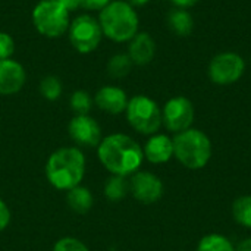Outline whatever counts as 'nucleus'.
<instances>
[{
    "label": "nucleus",
    "instance_id": "11",
    "mask_svg": "<svg viewBox=\"0 0 251 251\" xmlns=\"http://www.w3.org/2000/svg\"><path fill=\"white\" fill-rule=\"evenodd\" d=\"M72 141L81 147H99L101 143V128L97 121L88 115H76L68 125Z\"/></svg>",
    "mask_w": 251,
    "mask_h": 251
},
{
    "label": "nucleus",
    "instance_id": "8",
    "mask_svg": "<svg viewBox=\"0 0 251 251\" xmlns=\"http://www.w3.org/2000/svg\"><path fill=\"white\" fill-rule=\"evenodd\" d=\"M69 41L74 49L82 54L94 51L103 37L99 21L90 15H81L75 18L69 25Z\"/></svg>",
    "mask_w": 251,
    "mask_h": 251
},
{
    "label": "nucleus",
    "instance_id": "1",
    "mask_svg": "<svg viewBox=\"0 0 251 251\" xmlns=\"http://www.w3.org/2000/svg\"><path fill=\"white\" fill-rule=\"evenodd\" d=\"M97 156L112 175L121 176L138 172L144 160L140 144L125 134H112L103 138L97 147Z\"/></svg>",
    "mask_w": 251,
    "mask_h": 251
},
{
    "label": "nucleus",
    "instance_id": "28",
    "mask_svg": "<svg viewBox=\"0 0 251 251\" xmlns=\"http://www.w3.org/2000/svg\"><path fill=\"white\" fill-rule=\"evenodd\" d=\"M57 1H59L68 12L81 7V0H57Z\"/></svg>",
    "mask_w": 251,
    "mask_h": 251
},
{
    "label": "nucleus",
    "instance_id": "16",
    "mask_svg": "<svg viewBox=\"0 0 251 251\" xmlns=\"http://www.w3.org/2000/svg\"><path fill=\"white\" fill-rule=\"evenodd\" d=\"M168 25L178 37H188L194 29V18L187 9L175 7L168 15Z\"/></svg>",
    "mask_w": 251,
    "mask_h": 251
},
{
    "label": "nucleus",
    "instance_id": "3",
    "mask_svg": "<svg viewBox=\"0 0 251 251\" xmlns=\"http://www.w3.org/2000/svg\"><path fill=\"white\" fill-rule=\"evenodd\" d=\"M99 24L103 35L109 40L125 43L138 32L140 19L134 10V6L124 0H115L100 10Z\"/></svg>",
    "mask_w": 251,
    "mask_h": 251
},
{
    "label": "nucleus",
    "instance_id": "5",
    "mask_svg": "<svg viewBox=\"0 0 251 251\" xmlns=\"http://www.w3.org/2000/svg\"><path fill=\"white\" fill-rule=\"evenodd\" d=\"M32 24L41 35L57 38L69 29V12L57 0H43L32 10Z\"/></svg>",
    "mask_w": 251,
    "mask_h": 251
},
{
    "label": "nucleus",
    "instance_id": "17",
    "mask_svg": "<svg viewBox=\"0 0 251 251\" xmlns=\"http://www.w3.org/2000/svg\"><path fill=\"white\" fill-rule=\"evenodd\" d=\"M66 203H68L69 209H72L75 213L84 215L93 207L94 199H93L91 191L87 187L78 185L66 193Z\"/></svg>",
    "mask_w": 251,
    "mask_h": 251
},
{
    "label": "nucleus",
    "instance_id": "14",
    "mask_svg": "<svg viewBox=\"0 0 251 251\" xmlns=\"http://www.w3.org/2000/svg\"><path fill=\"white\" fill-rule=\"evenodd\" d=\"M144 157L154 165H162L171 160L174 156V143L172 138L165 134H153L147 140L143 149Z\"/></svg>",
    "mask_w": 251,
    "mask_h": 251
},
{
    "label": "nucleus",
    "instance_id": "27",
    "mask_svg": "<svg viewBox=\"0 0 251 251\" xmlns=\"http://www.w3.org/2000/svg\"><path fill=\"white\" fill-rule=\"evenodd\" d=\"M112 0H81V7L87 10H101Z\"/></svg>",
    "mask_w": 251,
    "mask_h": 251
},
{
    "label": "nucleus",
    "instance_id": "15",
    "mask_svg": "<svg viewBox=\"0 0 251 251\" xmlns=\"http://www.w3.org/2000/svg\"><path fill=\"white\" fill-rule=\"evenodd\" d=\"M156 54V41L149 32H137L129 40L128 56L134 65L143 66L153 60Z\"/></svg>",
    "mask_w": 251,
    "mask_h": 251
},
{
    "label": "nucleus",
    "instance_id": "20",
    "mask_svg": "<svg viewBox=\"0 0 251 251\" xmlns=\"http://www.w3.org/2000/svg\"><path fill=\"white\" fill-rule=\"evenodd\" d=\"M197 251H235L232 243L221 234H209L199 243Z\"/></svg>",
    "mask_w": 251,
    "mask_h": 251
},
{
    "label": "nucleus",
    "instance_id": "9",
    "mask_svg": "<svg viewBox=\"0 0 251 251\" xmlns=\"http://www.w3.org/2000/svg\"><path fill=\"white\" fill-rule=\"evenodd\" d=\"M194 122V106L190 99L176 96L169 99L162 109V124L168 131L179 134L191 128Z\"/></svg>",
    "mask_w": 251,
    "mask_h": 251
},
{
    "label": "nucleus",
    "instance_id": "25",
    "mask_svg": "<svg viewBox=\"0 0 251 251\" xmlns=\"http://www.w3.org/2000/svg\"><path fill=\"white\" fill-rule=\"evenodd\" d=\"M13 51H15L13 38L6 32H0V60L9 59L13 54Z\"/></svg>",
    "mask_w": 251,
    "mask_h": 251
},
{
    "label": "nucleus",
    "instance_id": "10",
    "mask_svg": "<svg viewBox=\"0 0 251 251\" xmlns=\"http://www.w3.org/2000/svg\"><path fill=\"white\" fill-rule=\"evenodd\" d=\"M129 191L135 200L143 204H153L163 196V184L159 176L151 172L138 171L129 181Z\"/></svg>",
    "mask_w": 251,
    "mask_h": 251
},
{
    "label": "nucleus",
    "instance_id": "30",
    "mask_svg": "<svg viewBox=\"0 0 251 251\" xmlns=\"http://www.w3.org/2000/svg\"><path fill=\"white\" fill-rule=\"evenodd\" d=\"M235 251H251V238H246L244 241H241Z\"/></svg>",
    "mask_w": 251,
    "mask_h": 251
},
{
    "label": "nucleus",
    "instance_id": "21",
    "mask_svg": "<svg viewBox=\"0 0 251 251\" xmlns=\"http://www.w3.org/2000/svg\"><path fill=\"white\" fill-rule=\"evenodd\" d=\"M132 65L134 63L128 54H125V53L115 54V56H112V59L107 63V74L112 78H124L131 72Z\"/></svg>",
    "mask_w": 251,
    "mask_h": 251
},
{
    "label": "nucleus",
    "instance_id": "13",
    "mask_svg": "<svg viewBox=\"0 0 251 251\" xmlns=\"http://www.w3.org/2000/svg\"><path fill=\"white\" fill-rule=\"evenodd\" d=\"M94 101L100 110L107 112L110 115H119V113L125 112V109L128 106L126 93L122 88L115 87V85L101 87L97 91Z\"/></svg>",
    "mask_w": 251,
    "mask_h": 251
},
{
    "label": "nucleus",
    "instance_id": "31",
    "mask_svg": "<svg viewBox=\"0 0 251 251\" xmlns=\"http://www.w3.org/2000/svg\"><path fill=\"white\" fill-rule=\"evenodd\" d=\"M150 0H128V3L131 4V6H144V4H147Z\"/></svg>",
    "mask_w": 251,
    "mask_h": 251
},
{
    "label": "nucleus",
    "instance_id": "2",
    "mask_svg": "<svg viewBox=\"0 0 251 251\" xmlns=\"http://www.w3.org/2000/svg\"><path fill=\"white\" fill-rule=\"evenodd\" d=\"M85 175V157L76 147H63L51 153L46 163L47 181L60 191L78 187Z\"/></svg>",
    "mask_w": 251,
    "mask_h": 251
},
{
    "label": "nucleus",
    "instance_id": "22",
    "mask_svg": "<svg viewBox=\"0 0 251 251\" xmlns=\"http://www.w3.org/2000/svg\"><path fill=\"white\" fill-rule=\"evenodd\" d=\"M40 93L46 100L54 101L62 94V82L56 76H46L40 82Z\"/></svg>",
    "mask_w": 251,
    "mask_h": 251
},
{
    "label": "nucleus",
    "instance_id": "26",
    "mask_svg": "<svg viewBox=\"0 0 251 251\" xmlns=\"http://www.w3.org/2000/svg\"><path fill=\"white\" fill-rule=\"evenodd\" d=\"M10 219H12L10 210H9L7 204L0 199V232H1V231H4V229L9 226Z\"/></svg>",
    "mask_w": 251,
    "mask_h": 251
},
{
    "label": "nucleus",
    "instance_id": "23",
    "mask_svg": "<svg viewBox=\"0 0 251 251\" xmlns=\"http://www.w3.org/2000/svg\"><path fill=\"white\" fill-rule=\"evenodd\" d=\"M71 107L76 115H88V112L91 110L93 106V99L91 96L84 91V90H78L71 96Z\"/></svg>",
    "mask_w": 251,
    "mask_h": 251
},
{
    "label": "nucleus",
    "instance_id": "6",
    "mask_svg": "<svg viewBox=\"0 0 251 251\" xmlns=\"http://www.w3.org/2000/svg\"><path fill=\"white\" fill-rule=\"evenodd\" d=\"M128 124L140 134L153 135L162 126V109L147 96H134L125 109Z\"/></svg>",
    "mask_w": 251,
    "mask_h": 251
},
{
    "label": "nucleus",
    "instance_id": "19",
    "mask_svg": "<svg viewBox=\"0 0 251 251\" xmlns=\"http://www.w3.org/2000/svg\"><path fill=\"white\" fill-rule=\"evenodd\" d=\"M232 216L238 225L251 228V196H241L234 201Z\"/></svg>",
    "mask_w": 251,
    "mask_h": 251
},
{
    "label": "nucleus",
    "instance_id": "4",
    "mask_svg": "<svg viewBox=\"0 0 251 251\" xmlns=\"http://www.w3.org/2000/svg\"><path fill=\"white\" fill-rule=\"evenodd\" d=\"M174 156L187 169H201L212 157V143L209 137L196 128H190L172 138Z\"/></svg>",
    "mask_w": 251,
    "mask_h": 251
},
{
    "label": "nucleus",
    "instance_id": "29",
    "mask_svg": "<svg viewBox=\"0 0 251 251\" xmlns=\"http://www.w3.org/2000/svg\"><path fill=\"white\" fill-rule=\"evenodd\" d=\"M175 7H179V9H190L193 6H196L200 0H171Z\"/></svg>",
    "mask_w": 251,
    "mask_h": 251
},
{
    "label": "nucleus",
    "instance_id": "24",
    "mask_svg": "<svg viewBox=\"0 0 251 251\" xmlns=\"http://www.w3.org/2000/svg\"><path fill=\"white\" fill-rule=\"evenodd\" d=\"M53 251H88L87 246L79 241L78 238H74V237H65V238H60L54 247Z\"/></svg>",
    "mask_w": 251,
    "mask_h": 251
},
{
    "label": "nucleus",
    "instance_id": "7",
    "mask_svg": "<svg viewBox=\"0 0 251 251\" xmlns=\"http://www.w3.org/2000/svg\"><path fill=\"white\" fill-rule=\"evenodd\" d=\"M246 72V62L235 51H222L213 56L209 63L207 75L216 85H231L241 79Z\"/></svg>",
    "mask_w": 251,
    "mask_h": 251
},
{
    "label": "nucleus",
    "instance_id": "18",
    "mask_svg": "<svg viewBox=\"0 0 251 251\" xmlns=\"http://www.w3.org/2000/svg\"><path fill=\"white\" fill-rule=\"evenodd\" d=\"M128 191H129V182L126 181V176L112 175L104 184V196L110 201L122 200L128 194Z\"/></svg>",
    "mask_w": 251,
    "mask_h": 251
},
{
    "label": "nucleus",
    "instance_id": "12",
    "mask_svg": "<svg viewBox=\"0 0 251 251\" xmlns=\"http://www.w3.org/2000/svg\"><path fill=\"white\" fill-rule=\"evenodd\" d=\"M25 69L21 63L6 59L0 60V96H12L25 85Z\"/></svg>",
    "mask_w": 251,
    "mask_h": 251
}]
</instances>
